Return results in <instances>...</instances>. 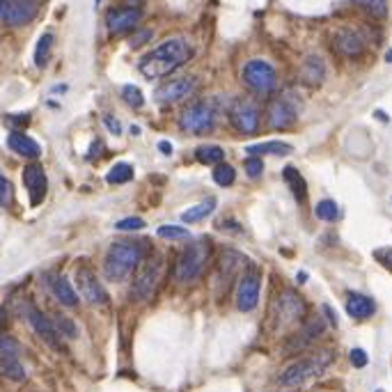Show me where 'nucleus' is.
<instances>
[{
  "label": "nucleus",
  "mask_w": 392,
  "mask_h": 392,
  "mask_svg": "<svg viewBox=\"0 0 392 392\" xmlns=\"http://www.w3.org/2000/svg\"><path fill=\"white\" fill-rule=\"evenodd\" d=\"M190 55H193V51H190V46L184 39H168L140 60V71L142 76L152 78V81L154 78H163L173 74L177 67L186 65Z\"/></svg>",
  "instance_id": "nucleus-1"
},
{
  "label": "nucleus",
  "mask_w": 392,
  "mask_h": 392,
  "mask_svg": "<svg viewBox=\"0 0 392 392\" xmlns=\"http://www.w3.org/2000/svg\"><path fill=\"white\" fill-rule=\"evenodd\" d=\"M140 264V248L133 241H115L104 259V273L110 282H122Z\"/></svg>",
  "instance_id": "nucleus-2"
},
{
  "label": "nucleus",
  "mask_w": 392,
  "mask_h": 392,
  "mask_svg": "<svg viewBox=\"0 0 392 392\" xmlns=\"http://www.w3.org/2000/svg\"><path fill=\"white\" fill-rule=\"evenodd\" d=\"M333 362V353L331 351H319V353H312L308 358H301L294 365H289L284 372L277 376V383L284 388H296V386H303L312 379H317L319 374L326 372V367Z\"/></svg>",
  "instance_id": "nucleus-3"
},
{
  "label": "nucleus",
  "mask_w": 392,
  "mask_h": 392,
  "mask_svg": "<svg viewBox=\"0 0 392 392\" xmlns=\"http://www.w3.org/2000/svg\"><path fill=\"white\" fill-rule=\"evenodd\" d=\"M135 268L138 271H135V277H133L131 296H133V301H147L161 282L163 259L159 255H149V257L142 259V264H138Z\"/></svg>",
  "instance_id": "nucleus-4"
},
{
  "label": "nucleus",
  "mask_w": 392,
  "mask_h": 392,
  "mask_svg": "<svg viewBox=\"0 0 392 392\" xmlns=\"http://www.w3.org/2000/svg\"><path fill=\"white\" fill-rule=\"evenodd\" d=\"M209 259V246L204 241H193L177 259V280L179 282H193L202 273Z\"/></svg>",
  "instance_id": "nucleus-5"
},
{
  "label": "nucleus",
  "mask_w": 392,
  "mask_h": 392,
  "mask_svg": "<svg viewBox=\"0 0 392 392\" xmlns=\"http://www.w3.org/2000/svg\"><path fill=\"white\" fill-rule=\"evenodd\" d=\"M37 0H0V26L19 28L37 17Z\"/></svg>",
  "instance_id": "nucleus-6"
},
{
  "label": "nucleus",
  "mask_w": 392,
  "mask_h": 392,
  "mask_svg": "<svg viewBox=\"0 0 392 392\" xmlns=\"http://www.w3.org/2000/svg\"><path fill=\"white\" fill-rule=\"evenodd\" d=\"M244 81L248 88L259 92V95H271L275 90V71L268 62L251 60L244 67Z\"/></svg>",
  "instance_id": "nucleus-7"
},
{
  "label": "nucleus",
  "mask_w": 392,
  "mask_h": 392,
  "mask_svg": "<svg viewBox=\"0 0 392 392\" xmlns=\"http://www.w3.org/2000/svg\"><path fill=\"white\" fill-rule=\"evenodd\" d=\"M213 119H216V112H213L211 106L199 101V104L188 106V108L182 112L179 124L182 129L188 133H206L213 129Z\"/></svg>",
  "instance_id": "nucleus-8"
},
{
  "label": "nucleus",
  "mask_w": 392,
  "mask_h": 392,
  "mask_svg": "<svg viewBox=\"0 0 392 392\" xmlns=\"http://www.w3.org/2000/svg\"><path fill=\"white\" fill-rule=\"evenodd\" d=\"M0 374L10 381H23L26 369L19 358V344L12 337H0Z\"/></svg>",
  "instance_id": "nucleus-9"
},
{
  "label": "nucleus",
  "mask_w": 392,
  "mask_h": 392,
  "mask_svg": "<svg viewBox=\"0 0 392 392\" xmlns=\"http://www.w3.org/2000/svg\"><path fill=\"white\" fill-rule=\"evenodd\" d=\"M230 119H232V126L237 131L246 133V135L255 133L259 129V108H257V104L251 101V99H239V101L232 106Z\"/></svg>",
  "instance_id": "nucleus-10"
},
{
  "label": "nucleus",
  "mask_w": 392,
  "mask_h": 392,
  "mask_svg": "<svg viewBox=\"0 0 392 392\" xmlns=\"http://www.w3.org/2000/svg\"><path fill=\"white\" fill-rule=\"evenodd\" d=\"M273 315H275V322L280 326H289L298 322L303 315H305V303L303 298L296 294V291H282L275 301V308H273Z\"/></svg>",
  "instance_id": "nucleus-11"
},
{
  "label": "nucleus",
  "mask_w": 392,
  "mask_h": 392,
  "mask_svg": "<svg viewBox=\"0 0 392 392\" xmlns=\"http://www.w3.org/2000/svg\"><path fill=\"white\" fill-rule=\"evenodd\" d=\"M76 287L90 305H106L108 303V294H106L104 284L99 282V277L92 273L90 268H78L76 271Z\"/></svg>",
  "instance_id": "nucleus-12"
},
{
  "label": "nucleus",
  "mask_w": 392,
  "mask_h": 392,
  "mask_svg": "<svg viewBox=\"0 0 392 392\" xmlns=\"http://www.w3.org/2000/svg\"><path fill=\"white\" fill-rule=\"evenodd\" d=\"M259 289H262V277L257 271H248L241 277L239 287H237V308L241 312H251L257 308L259 303Z\"/></svg>",
  "instance_id": "nucleus-13"
},
{
  "label": "nucleus",
  "mask_w": 392,
  "mask_h": 392,
  "mask_svg": "<svg viewBox=\"0 0 392 392\" xmlns=\"http://www.w3.org/2000/svg\"><path fill=\"white\" fill-rule=\"evenodd\" d=\"M28 324L32 326V331L39 335L41 340L46 342L48 346H53V349H62V340H60V333H58V328H55V324H53V319L51 317H46L44 312H39L37 308H28Z\"/></svg>",
  "instance_id": "nucleus-14"
},
{
  "label": "nucleus",
  "mask_w": 392,
  "mask_h": 392,
  "mask_svg": "<svg viewBox=\"0 0 392 392\" xmlns=\"http://www.w3.org/2000/svg\"><path fill=\"white\" fill-rule=\"evenodd\" d=\"M23 184L28 188V195H30V204L37 206L44 202L46 190H48V182H46V173L44 168L37 166V163H30V166L23 168Z\"/></svg>",
  "instance_id": "nucleus-15"
},
{
  "label": "nucleus",
  "mask_w": 392,
  "mask_h": 392,
  "mask_svg": "<svg viewBox=\"0 0 392 392\" xmlns=\"http://www.w3.org/2000/svg\"><path fill=\"white\" fill-rule=\"evenodd\" d=\"M197 81L193 76H184V78H177V81H170L168 85L156 90V101L159 104H177L182 99H186L190 92L195 90Z\"/></svg>",
  "instance_id": "nucleus-16"
},
{
  "label": "nucleus",
  "mask_w": 392,
  "mask_h": 392,
  "mask_svg": "<svg viewBox=\"0 0 392 392\" xmlns=\"http://www.w3.org/2000/svg\"><path fill=\"white\" fill-rule=\"evenodd\" d=\"M142 17V12L138 7H119V10H110L108 17H106V26L112 35H122L129 32L138 26V21Z\"/></svg>",
  "instance_id": "nucleus-17"
},
{
  "label": "nucleus",
  "mask_w": 392,
  "mask_h": 392,
  "mask_svg": "<svg viewBox=\"0 0 392 392\" xmlns=\"http://www.w3.org/2000/svg\"><path fill=\"white\" fill-rule=\"evenodd\" d=\"M296 115H298L296 104H291L289 99H277L268 108V126H273V129H287L289 124L296 122Z\"/></svg>",
  "instance_id": "nucleus-18"
},
{
  "label": "nucleus",
  "mask_w": 392,
  "mask_h": 392,
  "mask_svg": "<svg viewBox=\"0 0 392 392\" xmlns=\"http://www.w3.org/2000/svg\"><path fill=\"white\" fill-rule=\"evenodd\" d=\"M333 44H335V51L344 55V58H358V55L365 51V39L355 30H340L335 35Z\"/></svg>",
  "instance_id": "nucleus-19"
},
{
  "label": "nucleus",
  "mask_w": 392,
  "mask_h": 392,
  "mask_svg": "<svg viewBox=\"0 0 392 392\" xmlns=\"http://www.w3.org/2000/svg\"><path fill=\"white\" fill-rule=\"evenodd\" d=\"M48 287H51L53 296L65 305V308H76L78 305V294L71 287L65 275H48Z\"/></svg>",
  "instance_id": "nucleus-20"
},
{
  "label": "nucleus",
  "mask_w": 392,
  "mask_h": 392,
  "mask_svg": "<svg viewBox=\"0 0 392 392\" xmlns=\"http://www.w3.org/2000/svg\"><path fill=\"white\" fill-rule=\"evenodd\" d=\"M7 145H10L12 152H17L19 156H23V159H39V154H41V149H39L37 142H35L30 135L19 133V131L10 133V138H7Z\"/></svg>",
  "instance_id": "nucleus-21"
},
{
  "label": "nucleus",
  "mask_w": 392,
  "mask_h": 392,
  "mask_svg": "<svg viewBox=\"0 0 392 392\" xmlns=\"http://www.w3.org/2000/svg\"><path fill=\"white\" fill-rule=\"evenodd\" d=\"M376 305L369 296H362V294H349L346 296V312L349 317L353 319H369L374 315Z\"/></svg>",
  "instance_id": "nucleus-22"
},
{
  "label": "nucleus",
  "mask_w": 392,
  "mask_h": 392,
  "mask_svg": "<svg viewBox=\"0 0 392 392\" xmlns=\"http://www.w3.org/2000/svg\"><path fill=\"white\" fill-rule=\"evenodd\" d=\"M324 78H326V67H324V62L319 60V58H308L303 62V67H301V83H305L308 88H317V85H322L324 83Z\"/></svg>",
  "instance_id": "nucleus-23"
},
{
  "label": "nucleus",
  "mask_w": 392,
  "mask_h": 392,
  "mask_svg": "<svg viewBox=\"0 0 392 392\" xmlns=\"http://www.w3.org/2000/svg\"><path fill=\"white\" fill-rule=\"evenodd\" d=\"M322 331H324V322H322V319H312V322L305 326L301 333L294 335V340L289 342V351H301V349L312 344V342H315L319 335H322Z\"/></svg>",
  "instance_id": "nucleus-24"
},
{
  "label": "nucleus",
  "mask_w": 392,
  "mask_h": 392,
  "mask_svg": "<svg viewBox=\"0 0 392 392\" xmlns=\"http://www.w3.org/2000/svg\"><path fill=\"white\" fill-rule=\"evenodd\" d=\"M282 177H284V182H287V186L291 188V193H294L296 202H303V199L308 197V182L303 179V175L298 173L296 168L287 166L282 170Z\"/></svg>",
  "instance_id": "nucleus-25"
},
{
  "label": "nucleus",
  "mask_w": 392,
  "mask_h": 392,
  "mask_svg": "<svg viewBox=\"0 0 392 392\" xmlns=\"http://www.w3.org/2000/svg\"><path fill=\"white\" fill-rule=\"evenodd\" d=\"M216 211V197H204L202 202L190 206V209H186L182 213V220L184 223H197V220H202L206 216H211V213Z\"/></svg>",
  "instance_id": "nucleus-26"
},
{
  "label": "nucleus",
  "mask_w": 392,
  "mask_h": 392,
  "mask_svg": "<svg viewBox=\"0 0 392 392\" xmlns=\"http://www.w3.org/2000/svg\"><path fill=\"white\" fill-rule=\"evenodd\" d=\"M248 154L259 156V154H273V156H287L291 154V145L282 140H268V142H259V145H251L248 147Z\"/></svg>",
  "instance_id": "nucleus-27"
},
{
  "label": "nucleus",
  "mask_w": 392,
  "mask_h": 392,
  "mask_svg": "<svg viewBox=\"0 0 392 392\" xmlns=\"http://www.w3.org/2000/svg\"><path fill=\"white\" fill-rule=\"evenodd\" d=\"M51 48H53V32H44L35 46V65L39 69H44L51 60Z\"/></svg>",
  "instance_id": "nucleus-28"
},
{
  "label": "nucleus",
  "mask_w": 392,
  "mask_h": 392,
  "mask_svg": "<svg viewBox=\"0 0 392 392\" xmlns=\"http://www.w3.org/2000/svg\"><path fill=\"white\" fill-rule=\"evenodd\" d=\"M195 159L199 163H220L225 159V152L218 145H202L195 149Z\"/></svg>",
  "instance_id": "nucleus-29"
},
{
  "label": "nucleus",
  "mask_w": 392,
  "mask_h": 392,
  "mask_svg": "<svg viewBox=\"0 0 392 392\" xmlns=\"http://www.w3.org/2000/svg\"><path fill=\"white\" fill-rule=\"evenodd\" d=\"M234 179H237V170L227 166V163H216V168H213V182L218 186H232Z\"/></svg>",
  "instance_id": "nucleus-30"
},
{
  "label": "nucleus",
  "mask_w": 392,
  "mask_h": 392,
  "mask_svg": "<svg viewBox=\"0 0 392 392\" xmlns=\"http://www.w3.org/2000/svg\"><path fill=\"white\" fill-rule=\"evenodd\" d=\"M353 5H358L360 10H365L367 14H372L376 19H383L388 12V0H351Z\"/></svg>",
  "instance_id": "nucleus-31"
},
{
  "label": "nucleus",
  "mask_w": 392,
  "mask_h": 392,
  "mask_svg": "<svg viewBox=\"0 0 392 392\" xmlns=\"http://www.w3.org/2000/svg\"><path fill=\"white\" fill-rule=\"evenodd\" d=\"M131 179H133V168L129 163H117V166L106 175V182L108 184H126Z\"/></svg>",
  "instance_id": "nucleus-32"
},
{
  "label": "nucleus",
  "mask_w": 392,
  "mask_h": 392,
  "mask_svg": "<svg viewBox=\"0 0 392 392\" xmlns=\"http://www.w3.org/2000/svg\"><path fill=\"white\" fill-rule=\"evenodd\" d=\"M315 211H317V218L328 220V223H331V220H337V216H340V209L333 199H322Z\"/></svg>",
  "instance_id": "nucleus-33"
},
{
  "label": "nucleus",
  "mask_w": 392,
  "mask_h": 392,
  "mask_svg": "<svg viewBox=\"0 0 392 392\" xmlns=\"http://www.w3.org/2000/svg\"><path fill=\"white\" fill-rule=\"evenodd\" d=\"M122 97H124V101L131 106V108H142V104H145V97H142L140 88H135V85H124Z\"/></svg>",
  "instance_id": "nucleus-34"
},
{
  "label": "nucleus",
  "mask_w": 392,
  "mask_h": 392,
  "mask_svg": "<svg viewBox=\"0 0 392 392\" xmlns=\"http://www.w3.org/2000/svg\"><path fill=\"white\" fill-rule=\"evenodd\" d=\"M53 324H55V328H58L60 335H67V337H76V335H78L76 324L71 322V319H67L65 315H55L53 317Z\"/></svg>",
  "instance_id": "nucleus-35"
},
{
  "label": "nucleus",
  "mask_w": 392,
  "mask_h": 392,
  "mask_svg": "<svg viewBox=\"0 0 392 392\" xmlns=\"http://www.w3.org/2000/svg\"><path fill=\"white\" fill-rule=\"evenodd\" d=\"M161 239H186L188 237V230L186 227H177V225H163L156 230Z\"/></svg>",
  "instance_id": "nucleus-36"
},
{
  "label": "nucleus",
  "mask_w": 392,
  "mask_h": 392,
  "mask_svg": "<svg viewBox=\"0 0 392 392\" xmlns=\"http://www.w3.org/2000/svg\"><path fill=\"white\" fill-rule=\"evenodd\" d=\"M12 197H14V186L10 184V179H5V177L0 175V204L10 206L12 204Z\"/></svg>",
  "instance_id": "nucleus-37"
},
{
  "label": "nucleus",
  "mask_w": 392,
  "mask_h": 392,
  "mask_svg": "<svg viewBox=\"0 0 392 392\" xmlns=\"http://www.w3.org/2000/svg\"><path fill=\"white\" fill-rule=\"evenodd\" d=\"M374 259L392 273V248H379V251H374Z\"/></svg>",
  "instance_id": "nucleus-38"
},
{
  "label": "nucleus",
  "mask_w": 392,
  "mask_h": 392,
  "mask_svg": "<svg viewBox=\"0 0 392 392\" xmlns=\"http://www.w3.org/2000/svg\"><path fill=\"white\" fill-rule=\"evenodd\" d=\"M115 227L124 232H135V230H142L145 223H142V218H124V220H117Z\"/></svg>",
  "instance_id": "nucleus-39"
},
{
  "label": "nucleus",
  "mask_w": 392,
  "mask_h": 392,
  "mask_svg": "<svg viewBox=\"0 0 392 392\" xmlns=\"http://www.w3.org/2000/svg\"><path fill=\"white\" fill-rule=\"evenodd\" d=\"M264 173V163L257 159V156H253V159L246 161V175L253 177V179H257V177H262Z\"/></svg>",
  "instance_id": "nucleus-40"
},
{
  "label": "nucleus",
  "mask_w": 392,
  "mask_h": 392,
  "mask_svg": "<svg viewBox=\"0 0 392 392\" xmlns=\"http://www.w3.org/2000/svg\"><path fill=\"white\" fill-rule=\"evenodd\" d=\"M349 358H351V365H353V367H358V369L367 367V362H369L367 353L362 351V349H353V351H351V355H349Z\"/></svg>",
  "instance_id": "nucleus-41"
},
{
  "label": "nucleus",
  "mask_w": 392,
  "mask_h": 392,
  "mask_svg": "<svg viewBox=\"0 0 392 392\" xmlns=\"http://www.w3.org/2000/svg\"><path fill=\"white\" fill-rule=\"evenodd\" d=\"M104 122H106V126H108V129H110V133H115V135L122 133V129H119V122H117V119L112 117V115H106V117H104Z\"/></svg>",
  "instance_id": "nucleus-42"
},
{
  "label": "nucleus",
  "mask_w": 392,
  "mask_h": 392,
  "mask_svg": "<svg viewBox=\"0 0 392 392\" xmlns=\"http://www.w3.org/2000/svg\"><path fill=\"white\" fill-rule=\"evenodd\" d=\"M152 37V32L149 30H142V35H138V37H133L131 39V46H138V44H145V41Z\"/></svg>",
  "instance_id": "nucleus-43"
},
{
  "label": "nucleus",
  "mask_w": 392,
  "mask_h": 392,
  "mask_svg": "<svg viewBox=\"0 0 392 392\" xmlns=\"http://www.w3.org/2000/svg\"><path fill=\"white\" fill-rule=\"evenodd\" d=\"M159 149H161L163 154H170V152H173V149H170V145H168V142H161V145H159Z\"/></svg>",
  "instance_id": "nucleus-44"
},
{
  "label": "nucleus",
  "mask_w": 392,
  "mask_h": 392,
  "mask_svg": "<svg viewBox=\"0 0 392 392\" xmlns=\"http://www.w3.org/2000/svg\"><path fill=\"white\" fill-rule=\"evenodd\" d=\"M3 328H5V312L0 308V331H3Z\"/></svg>",
  "instance_id": "nucleus-45"
},
{
  "label": "nucleus",
  "mask_w": 392,
  "mask_h": 392,
  "mask_svg": "<svg viewBox=\"0 0 392 392\" xmlns=\"http://www.w3.org/2000/svg\"><path fill=\"white\" fill-rule=\"evenodd\" d=\"M95 3H97V5H99V3H101V0H95Z\"/></svg>",
  "instance_id": "nucleus-46"
},
{
  "label": "nucleus",
  "mask_w": 392,
  "mask_h": 392,
  "mask_svg": "<svg viewBox=\"0 0 392 392\" xmlns=\"http://www.w3.org/2000/svg\"><path fill=\"white\" fill-rule=\"evenodd\" d=\"M376 392H383V390H376Z\"/></svg>",
  "instance_id": "nucleus-47"
}]
</instances>
